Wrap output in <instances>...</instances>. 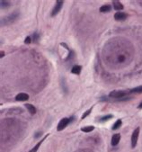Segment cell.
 <instances>
[{
	"label": "cell",
	"instance_id": "22",
	"mask_svg": "<svg viewBox=\"0 0 142 152\" xmlns=\"http://www.w3.org/2000/svg\"><path fill=\"white\" fill-rule=\"evenodd\" d=\"M32 42V38H31L30 36L26 37V39L24 40V43H25V44H30Z\"/></svg>",
	"mask_w": 142,
	"mask_h": 152
},
{
	"label": "cell",
	"instance_id": "4",
	"mask_svg": "<svg viewBox=\"0 0 142 152\" xmlns=\"http://www.w3.org/2000/svg\"><path fill=\"white\" fill-rule=\"evenodd\" d=\"M139 134V128L138 127L137 129H135V131H133L132 135H131V147L132 148H135L136 145H137Z\"/></svg>",
	"mask_w": 142,
	"mask_h": 152
},
{
	"label": "cell",
	"instance_id": "16",
	"mask_svg": "<svg viewBox=\"0 0 142 152\" xmlns=\"http://www.w3.org/2000/svg\"><path fill=\"white\" fill-rule=\"evenodd\" d=\"M121 123H122L121 120H117L113 124V126H112V130L115 131V130H117V129H119L121 126Z\"/></svg>",
	"mask_w": 142,
	"mask_h": 152
},
{
	"label": "cell",
	"instance_id": "2",
	"mask_svg": "<svg viewBox=\"0 0 142 152\" xmlns=\"http://www.w3.org/2000/svg\"><path fill=\"white\" fill-rule=\"evenodd\" d=\"M73 120H74V117H71V118H63L62 120L59 121V124H58V127H57V130L59 131L64 130L66 127H67Z\"/></svg>",
	"mask_w": 142,
	"mask_h": 152
},
{
	"label": "cell",
	"instance_id": "9",
	"mask_svg": "<svg viewBox=\"0 0 142 152\" xmlns=\"http://www.w3.org/2000/svg\"><path fill=\"white\" fill-rule=\"evenodd\" d=\"M112 7H113L115 10H122L123 9V5L120 1H117V0L112 1Z\"/></svg>",
	"mask_w": 142,
	"mask_h": 152
},
{
	"label": "cell",
	"instance_id": "7",
	"mask_svg": "<svg viewBox=\"0 0 142 152\" xmlns=\"http://www.w3.org/2000/svg\"><path fill=\"white\" fill-rule=\"evenodd\" d=\"M127 18V15L124 13H121V12H118L114 15V19L116 21H124Z\"/></svg>",
	"mask_w": 142,
	"mask_h": 152
},
{
	"label": "cell",
	"instance_id": "10",
	"mask_svg": "<svg viewBox=\"0 0 142 152\" xmlns=\"http://www.w3.org/2000/svg\"><path fill=\"white\" fill-rule=\"evenodd\" d=\"M25 107L26 109L29 111V112H30L31 114H36V112H37V110H36V108L34 107L32 104H25Z\"/></svg>",
	"mask_w": 142,
	"mask_h": 152
},
{
	"label": "cell",
	"instance_id": "5",
	"mask_svg": "<svg viewBox=\"0 0 142 152\" xmlns=\"http://www.w3.org/2000/svg\"><path fill=\"white\" fill-rule=\"evenodd\" d=\"M63 4H64V2H63V1L58 0L57 3H56V5H55L54 8L52 9V11H51V16H55L59 11H60L61 8H62Z\"/></svg>",
	"mask_w": 142,
	"mask_h": 152
},
{
	"label": "cell",
	"instance_id": "14",
	"mask_svg": "<svg viewBox=\"0 0 142 152\" xmlns=\"http://www.w3.org/2000/svg\"><path fill=\"white\" fill-rule=\"evenodd\" d=\"M112 117H113L112 114H108V115H105V116H102L98 121L101 122H107V121H109L110 119H112Z\"/></svg>",
	"mask_w": 142,
	"mask_h": 152
},
{
	"label": "cell",
	"instance_id": "24",
	"mask_svg": "<svg viewBox=\"0 0 142 152\" xmlns=\"http://www.w3.org/2000/svg\"><path fill=\"white\" fill-rule=\"evenodd\" d=\"M138 108H139V109H142V103H141V104H139Z\"/></svg>",
	"mask_w": 142,
	"mask_h": 152
},
{
	"label": "cell",
	"instance_id": "6",
	"mask_svg": "<svg viewBox=\"0 0 142 152\" xmlns=\"http://www.w3.org/2000/svg\"><path fill=\"white\" fill-rule=\"evenodd\" d=\"M28 99H29V95L25 93H20L15 96L16 101L24 102V101H27Z\"/></svg>",
	"mask_w": 142,
	"mask_h": 152
},
{
	"label": "cell",
	"instance_id": "21",
	"mask_svg": "<svg viewBox=\"0 0 142 152\" xmlns=\"http://www.w3.org/2000/svg\"><path fill=\"white\" fill-rule=\"evenodd\" d=\"M75 152H94V151L90 149H78V150L75 151Z\"/></svg>",
	"mask_w": 142,
	"mask_h": 152
},
{
	"label": "cell",
	"instance_id": "25",
	"mask_svg": "<svg viewBox=\"0 0 142 152\" xmlns=\"http://www.w3.org/2000/svg\"><path fill=\"white\" fill-rule=\"evenodd\" d=\"M3 56H4V51H3V50H1V58H2Z\"/></svg>",
	"mask_w": 142,
	"mask_h": 152
},
{
	"label": "cell",
	"instance_id": "17",
	"mask_svg": "<svg viewBox=\"0 0 142 152\" xmlns=\"http://www.w3.org/2000/svg\"><path fill=\"white\" fill-rule=\"evenodd\" d=\"M129 93H142V86L141 87H135L133 89L129 90Z\"/></svg>",
	"mask_w": 142,
	"mask_h": 152
},
{
	"label": "cell",
	"instance_id": "1",
	"mask_svg": "<svg viewBox=\"0 0 142 152\" xmlns=\"http://www.w3.org/2000/svg\"><path fill=\"white\" fill-rule=\"evenodd\" d=\"M20 16V13H18V12H14L13 14H11V15H7V17L3 18V19L1 20V25H7V24H13L16 21V20L19 18Z\"/></svg>",
	"mask_w": 142,
	"mask_h": 152
},
{
	"label": "cell",
	"instance_id": "13",
	"mask_svg": "<svg viewBox=\"0 0 142 152\" xmlns=\"http://www.w3.org/2000/svg\"><path fill=\"white\" fill-rule=\"evenodd\" d=\"M111 10H112V7L109 5H103V7L100 8V12H102V13H107V12H110Z\"/></svg>",
	"mask_w": 142,
	"mask_h": 152
},
{
	"label": "cell",
	"instance_id": "15",
	"mask_svg": "<svg viewBox=\"0 0 142 152\" xmlns=\"http://www.w3.org/2000/svg\"><path fill=\"white\" fill-rule=\"evenodd\" d=\"M94 130V126H86V127H83V128H81V131H83V132H90V131H92Z\"/></svg>",
	"mask_w": 142,
	"mask_h": 152
},
{
	"label": "cell",
	"instance_id": "8",
	"mask_svg": "<svg viewBox=\"0 0 142 152\" xmlns=\"http://www.w3.org/2000/svg\"><path fill=\"white\" fill-rule=\"evenodd\" d=\"M121 140V135L120 134H114L112 138V141H111V144L112 146H117L118 145V143L120 142Z\"/></svg>",
	"mask_w": 142,
	"mask_h": 152
},
{
	"label": "cell",
	"instance_id": "20",
	"mask_svg": "<svg viewBox=\"0 0 142 152\" xmlns=\"http://www.w3.org/2000/svg\"><path fill=\"white\" fill-rule=\"evenodd\" d=\"M91 112H92V108H90V109H88L87 111H86V112H84L83 114V115H82V117H81V119L83 120V119H85L86 116H88L90 114H91Z\"/></svg>",
	"mask_w": 142,
	"mask_h": 152
},
{
	"label": "cell",
	"instance_id": "11",
	"mask_svg": "<svg viewBox=\"0 0 142 152\" xmlns=\"http://www.w3.org/2000/svg\"><path fill=\"white\" fill-rule=\"evenodd\" d=\"M81 70H82V67L79 65H77V66H74L71 69V72L73 74H76V75H79L81 73Z\"/></svg>",
	"mask_w": 142,
	"mask_h": 152
},
{
	"label": "cell",
	"instance_id": "18",
	"mask_svg": "<svg viewBox=\"0 0 142 152\" xmlns=\"http://www.w3.org/2000/svg\"><path fill=\"white\" fill-rule=\"evenodd\" d=\"M0 5H1V8H7L11 5V4H10L8 1H1Z\"/></svg>",
	"mask_w": 142,
	"mask_h": 152
},
{
	"label": "cell",
	"instance_id": "23",
	"mask_svg": "<svg viewBox=\"0 0 142 152\" xmlns=\"http://www.w3.org/2000/svg\"><path fill=\"white\" fill-rule=\"evenodd\" d=\"M42 132H37V133H36V134H35V138H36V139H37V138L41 137V136H42Z\"/></svg>",
	"mask_w": 142,
	"mask_h": 152
},
{
	"label": "cell",
	"instance_id": "12",
	"mask_svg": "<svg viewBox=\"0 0 142 152\" xmlns=\"http://www.w3.org/2000/svg\"><path fill=\"white\" fill-rule=\"evenodd\" d=\"M48 136H49V134H48V135H46V136H45L44 138H42V140H41L40 142H38V143H37V145H35V147H34L33 149H31V150L29 151V152H37V150H38V149H39V148L41 147V145H42V142H43V141H44V139H46V138L48 137Z\"/></svg>",
	"mask_w": 142,
	"mask_h": 152
},
{
	"label": "cell",
	"instance_id": "19",
	"mask_svg": "<svg viewBox=\"0 0 142 152\" xmlns=\"http://www.w3.org/2000/svg\"><path fill=\"white\" fill-rule=\"evenodd\" d=\"M39 39H40V35H39L37 32H35V33H33V35H32V41L33 42H38V41H39Z\"/></svg>",
	"mask_w": 142,
	"mask_h": 152
},
{
	"label": "cell",
	"instance_id": "3",
	"mask_svg": "<svg viewBox=\"0 0 142 152\" xmlns=\"http://www.w3.org/2000/svg\"><path fill=\"white\" fill-rule=\"evenodd\" d=\"M128 94V92H126V91H119V90H115V91H112V92H111L110 94H109V96L110 97H112V98H115V99H117V100H120L121 99V98H123L124 97L126 94Z\"/></svg>",
	"mask_w": 142,
	"mask_h": 152
}]
</instances>
